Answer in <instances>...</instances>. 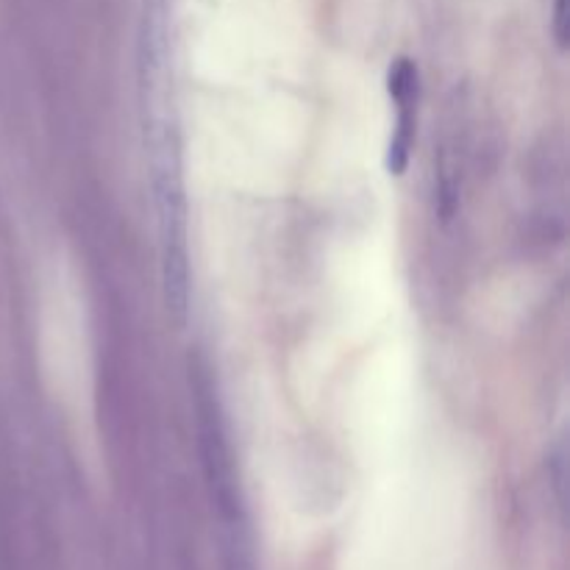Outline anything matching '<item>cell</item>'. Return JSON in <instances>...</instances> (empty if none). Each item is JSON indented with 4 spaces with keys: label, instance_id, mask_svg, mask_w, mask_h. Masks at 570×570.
Instances as JSON below:
<instances>
[{
    "label": "cell",
    "instance_id": "obj_1",
    "mask_svg": "<svg viewBox=\"0 0 570 570\" xmlns=\"http://www.w3.org/2000/svg\"><path fill=\"white\" fill-rule=\"evenodd\" d=\"M417 89V70L412 67L410 59H399L390 70V95L399 104V126H395L393 142H390V170L399 176L406 170L410 161L412 137H415V115H412V100H415Z\"/></svg>",
    "mask_w": 570,
    "mask_h": 570
},
{
    "label": "cell",
    "instance_id": "obj_2",
    "mask_svg": "<svg viewBox=\"0 0 570 570\" xmlns=\"http://www.w3.org/2000/svg\"><path fill=\"white\" fill-rule=\"evenodd\" d=\"M566 3H568V0H557V3H554V31H557V42H560V48H566V45H568Z\"/></svg>",
    "mask_w": 570,
    "mask_h": 570
}]
</instances>
